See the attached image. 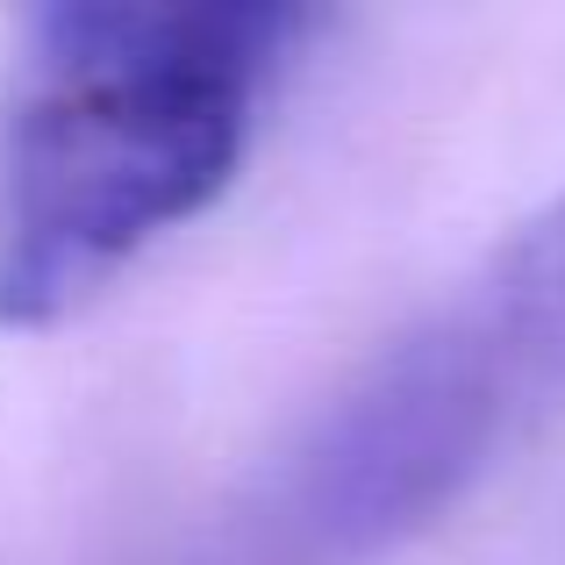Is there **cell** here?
<instances>
[{"label": "cell", "instance_id": "obj_1", "mask_svg": "<svg viewBox=\"0 0 565 565\" xmlns=\"http://www.w3.org/2000/svg\"><path fill=\"white\" fill-rule=\"evenodd\" d=\"M322 29L294 0H51L0 86V330H57L230 193Z\"/></svg>", "mask_w": 565, "mask_h": 565}, {"label": "cell", "instance_id": "obj_2", "mask_svg": "<svg viewBox=\"0 0 565 565\" xmlns=\"http://www.w3.org/2000/svg\"><path fill=\"white\" fill-rule=\"evenodd\" d=\"M565 408V193L509 230L279 466L244 565H351L444 515Z\"/></svg>", "mask_w": 565, "mask_h": 565}]
</instances>
